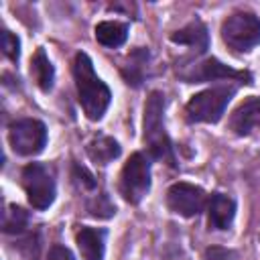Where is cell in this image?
I'll list each match as a JSON object with an SVG mask.
<instances>
[{
    "label": "cell",
    "instance_id": "obj_15",
    "mask_svg": "<svg viewBox=\"0 0 260 260\" xmlns=\"http://www.w3.org/2000/svg\"><path fill=\"white\" fill-rule=\"evenodd\" d=\"M87 154L98 165H108L120 154V144L110 136H98L87 144Z\"/></svg>",
    "mask_w": 260,
    "mask_h": 260
},
{
    "label": "cell",
    "instance_id": "obj_1",
    "mask_svg": "<svg viewBox=\"0 0 260 260\" xmlns=\"http://www.w3.org/2000/svg\"><path fill=\"white\" fill-rule=\"evenodd\" d=\"M73 79L79 95V104L89 120H100L110 106V89L95 75L91 59L85 53H77L73 61Z\"/></svg>",
    "mask_w": 260,
    "mask_h": 260
},
{
    "label": "cell",
    "instance_id": "obj_12",
    "mask_svg": "<svg viewBox=\"0 0 260 260\" xmlns=\"http://www.w3.org/2000/svg\"><path fill=\"white\" fill-rule=\"evenodd\" d=\"M77 248L83 260H104L106 250V234L98 228H81L77 232Z\"/></svg>",
    "mask_w": 260,
    "mask_h": 260
},
{
    "label": "cell",
    "instance_id": "obj_4",
    "mask_svg": "<svg viewBox=\"0 0 260 260\" xmlns=\"http://www.w3.org/2000/svg\"><path fill=\"white\" fill-rule=\"evenodd\" d=\"M221 39L234 51H250L260 43V18L248 10L232 12L221 22Z\"/></svg>",
    "mask_w": 260,
    "mask_h": 260
},
{
    "label": "cell",
    "instance_id": "obj_20",
    "mask_svg": "<svg viewBox=\"0 0 260 260\" xmlns=\"http://www.w3.org/2000/svg\"><path fill=\"white\" fill-rule=\"evenodd\" d=\"M207 260H236V254L228 248H221V246H213V248H207Z\"/></svg>",
    "mask_w": 260,
    "mask_h": 260
},
{
    "label": "cell",
    "instance_id": "obj_16",
    "mask_svg": "<svg viewBox=\"0 0 260 260\" xmlns=\"http://www.w3.org/2000/svg\"><path fill=\"white\" fill-rule=\"evenodd\" d=\"M30 73L43 91H51L53 81H55V69H53V65H51V61L43 49H37V53L30 61Z\"/></svg>",
    "mask_w": 260,
    "mask_h": 260
},
{
    "label": "cell",
    "instance_id": "obj_11",
    "mask_svg": "<svg viewBox=\"0 0 260 260\" xmlns=\"http://www.w3.org/2000/svg\"><path fill=\"white\" fill-rule=\"evenodd\" d=\"M209 228L213 230H228L236 215V203L232 197L223 193H213L209 199Z\"/></svg>",
    "mask_w": 260,
    "mask_h": 260
},
{
    "label": "cell",
    "instance_id": "obj_19",
    "mask_svg": "<svg viewBox=\"0 0 260 260\" xmlns=\"http://www.w3.org/2000/svg\"><path fill=\"white\" fill-rule=\"evenodd\" d=\"M73 173H75V179H77L83 187H87V189H93V187H95V179H93V175H91L85 167L75 165V167H73Z\"/></svg>",
    "mask_w": 260,
    "mask_h": 260
},
{
    "label": "cell",
    "instance_id": "obj_13",
    "mask_svg": "<svg viewBox=\"0 0 260 260\" xmlns=\"http://www.w3.org/2000/svg\"><path fill=\"white\" fill-rule=\"evenodd\" d=\"M171 41L179 43V45H187L197 53H205L209 47V35H207V28L201 20H193L187 26H183L181 30L173 32Z\"/></svg>",
    "mask_w": 260,
    "mask_h": 260
},
{
    "label": "cell",
    "instance_id": "obj_17",
    "mask_svg": "<svg viewBox=\"0 0 260 260\" xmlns=\"http://www.w3.org/2000/svg\"><path fill=\"white\" fill-rule=\"evenodd\" d=\"M24 225H26V213L20 207L10 205L4 217V232H22Z\"/></svg>",
    "mask_w": 260,
    "mask_h": 260
},
{
    "label": "cell",
    "instance_id": "obj_10",
    "mask_svg": "<svg viewBox=\"0 0 260 260\" xmlns=\"http://www.w3.org/2000/svg\"><path fill=\"white\" fill-rule=\"evenodd\" d=\"M230 128L240 134L248 136L252 130H260V98L252 95L244 100L230 118Z\"/></svg>",
    "mask_w": 260,
    "mask_h": 260
},
{
    "label": "cell",
    "instance_id": "obj_8",
    "mask_svg": "<svg viewBox=\"0 0 260 260\" xmlns=\"http://www.w3.org/2000/svg\"><path fill=\"white\" fill-rule=\"evenodd\" d=\"M205 191L191 183H175L167 191V205L173 213L183 217L199 215L205 207Z\"/></svg>",
    "mask_w": 260,
    "mask_h": 260
},
{
    "label": "cell",
    "instance_id": "obj_18",
    "mask_svg": "<svg viewBox=\"0 0 260 260\" xmlns=\"http://www.w3.org/2000/svg\"><path fill=\"white\" fill-rule=\"evenodd\" d=\"M2 51L12 61H18V57H20V41L10 30H2Z\"/></svg>",
    "mask_w": 260,
    "mask_h": 260
},
{
    "label": "cell",
    "instance_id": "obj_5",
    "mask_svg": "<svg viewBox=\"0 0 260 260\" xmlns=\"http://www.w3.org/2000/svg\"><path fill=\"white\" fill-rule=\"evenodd\" d=\"M150 189V162L142 152H134L120 175V191L126 201L138 203Z\"/></svg>",
    "mask_w": 260,
    "mask_h": 260
},
{
    "label": "cell",
    "instance_id": "obj_9",
    "mask_svg": "<svg viewBox=\"0 0 260 260\" xmlns=\"http://www.w3.org/2000/svg\"><path fill=\"white\" fill-rule=\"evenodd\" d=\"M183 79L189 83H201V81H215V79H238L242 83H252V75L248 71H236L228 65H223L217 59H205L197 63L191 71L183 73Z\"/></svg>",
    "mask_w": 260,
    "mask_h": 260
},
{
    "label": "cell",
    "instance_id": "obj_3",
    "mask_svg": "<svg viewBox=\"0 0 260 260\" xmlns=\"http://www.w3.org/2000/svg\"><path fill=\"white\" fill-rule=\"evenodd\" d=\"M236 87L234 85H219V87H209L205 91L195 93L187 106H185V118L187 122H205V124H215L225 112V106L234 98Z\"/></svg>",
    "mask_w": 260,
    "mask_h": 260
},
{
    "label": "cell",
    "instance_id": "obj_2",
    "mask_svg": "<svg viewBox=\"0 0 260 260\" xmlns=\"http://www.w3.org/2000/svg\"><path fill=\"white\" fill-rule=\"evenodd\" d=\"M162 112H165L162 91H150V95L146 98V104H144V144L152 158L167 160L169 165L175 167L173 142L165 130Z\"/></svg>",
    "mask_w": 260,
    "mask_h": 260
},
{
    "label": "cell",
    "instance_id": "obj_14",
    "mask_svg": "<svg viewBox=\"0 0 260 260\" xmlns=\"http://www.w3.org/2000/svg\"><path fill=\"white\" fill-rule=\"evenodd\" d=\"M128 37V26L116 20H104L95 26V41L104 47H120Z\"/></svg>",
    "mask_w": 260,
    "mask_h": 260
},
{
    "label": "cell",
    "instance_id": "obj_21",
    "mask_svg": "<svg viewBox=\"0 0 260 260\" xmlns=\"http://www.w3.org/2000/svg\"><path fill=\"white\" fill-rule=\"evenodd\" d=\"M49 260H75V258H73V254L69 252V248L55 244V246L49 250Z\"/></svg>",
    "mask_w": 260,
    "mask_h": 260
},
{
    "label": "cell",
    "instance_id": "obj_6",
    "mask_svg": "<svg viewBox=\"0 0 260 260\" xmlns=\"http://www.w3.org/2000/svg\"><path fill=\"white\" fill-rule=\"evenodd\" d=\"M10 146L20 156L39 154L47 144V128L43 122L35 118H22L10 124L8 130Z\"/></svg>",
    "mask_w": 260,
    "mask_h": 260
},
{
    "label": "cell",
    "instance_id": "obj_7",
    "mask_svg": "<svg viewBox=\"0 0 260 260\" xmlns=\"http://www.w3.org/2000/svg\"><path fill=\"white\" fill-rule=\"evenodd\" d=\"M22 187L35 209H47L55 201V179L41 162H30L22 169Z\"/></svg>",
    "mask_w": 260,
    "mask_h": 260
}]
</instances>
